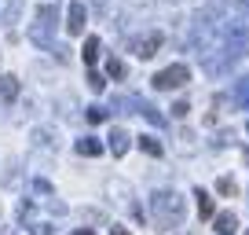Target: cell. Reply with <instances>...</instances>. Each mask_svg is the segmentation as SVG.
Returning <instances> with one entry per match:
<instances>
[{
	"mask_svg": "<svg viewBox=\"0 0 249 235\" xmlns=\"http://www.w3.org/2000/svg\"><path fill=\"white\" fill-rule=\"evenodd\" d=\"M110 235H132V232H124V228H110Z\"/></svg>",
	"mask_w": 249,
	"mask_h": 235,
	"instance_id": "ffe728a7",
	"label": "cell"
},
{
	"mask_svg": "<svg viewBox=\"0 0 249 235\" xmlns=\"http://www.w3.org/2000/svg\"><path fill=\"white\" fill-rule=\"evenodd\" d=\"M150 213H154V224L161 228V232H169V228H176L179 220H183L187 202H183V195H176V191H154Z\"/></svg>",
	"mask_w": 249,
	"mask_h": 235,
	"instance_id": "6da1fadb",
	"label": "cell"
},
{
	"mask_svg": "<svg viewBox=\"0 0 249 235\" xmlns=\"http://www.w3.org/2000/svg\"><path fill=\"white\" fill-rule=\"evenodd\" d=\"M213 228H216V235H234L238 232V217H234L231 210H224V213L213 217Z\"/></svg>",
	"mask_w": 249,
	"mask_h": 235,
	"instance_id": "5b68a950",
	"label": "cell"
},
{
	"mask_svg": "<svg viewBox=\"0 0 249 235\" xmlns=\"http://www.w3.org/2000/svg\"><path fill=\"white\" fill-rule=\"evenodd\" d=\"M238 99H242V107L249 110V78H246V81L238 85Z\"/></svg>",
	"mask_w": 249,
	"mask_h": 235,
	"instance_id": "e0dca14e",
	"label": "cell"
},
{
	"mask_svg": "<svg viewBox=\"0 0 249 235\" xmlns=\"http://www.w3.org/2000/svg\"><path fill=\"white\" fill-rule=\"evenodd\" d=\"M99 52H103L99 37H88V40H85V48H81V59H85L88 66H95V63H99Z\"/></svg>",
	"mask_w": 249,
	"mask_h": 235,
	"instance_id": "ba28073f",
	"label": "cell"
},
{
	"mask_svg": "<svg viewBox=\"0 0 249 235\" xmlns=\"http://www.w3.org/2000/svg\"><path fill=\"white\" fill-rule=\"evenodd\" d=\"M158 48H161V33H147V37L136 40V55H140V59H150Z\"/></svg>",
	"mask_w": 249,
	"mask_h": 235,
	"instance_id": "8992f818",
	"label": "cell"
},
{
	"mask_svg": "<svg viewBox=\"0 0 249 235\" xmlns=\"http://www.w3.org/2000/svg\"><path fill=\"white\" fill-rule=\"evenodd\" d=\"M85 22H88L85 4H81V0H73L70 8H66V33H70V37H81V33H85Z\"/></svg>",
	"mask_w": 249,
	"mask_h": 235,
	"instance_id": "277c9868",
	"label": "cell"
},
{
	"mask_svg": "<svg viewBox=\"0 0 249 235\" xmlns=\"http://www.w3.org/2000/svg\"><path fill=\"white\" fill-rule=\"evenodd\" d=\"M246 235H249V232H246Z\"/></svg>",
	"mask_w": 249,
	"mask_h": 235,
	"instance_id": "7402d4cb",
	"label": "cell"
},
{
	"mask_svg": "<svg viewBox=\"0 0 249 235\" xmlns=\"http://www.w3.org/2000/svg\"><path fill=\"white\" fill-rule=\"evenodd\" d=\"M77 155H85V158H95V155H103V143L95 140V136H85V140H77Z\"/></svg>",
	"mask_w": 249,
	"mask_h": 235,
	"instance_id": "9c48e42d",
	"label": "cell"
},
{
	"mask_svg": "<svg viewBox=\"0 0 249 235\" xmlns=\"http://www.w3.org/2000/svg\"><path fill=\"white\" fill-rule=\"evenodd\" d=\"M107 118H110L107 107H88V121H92V125H99V121H107Z\"/></svg>",
	"mask_w": 249,
	"mask_h": 235,
	"instance_id": "5bb4252c",
	"label": "cell"
},
{
	"mask_svg": "<svg viewBox=\"0 0 249 235\" xmlns=\"http://www.w3.org/2000/svg\"><path fill=\"white\" fill-rule=\"evenodd\" d=\"M216 191H220V195H227V198H234V195H238V188H234V180H227V176H224V180L216 184Z\"/></svg>",
	"mask_w": 249,
	"mask_h": 235,
	"instance_id": "2e32d148",
	"label": "cell"
},
{
	"mask_svg": "<svg viewBox=\"0 0 249 235\" xmlns=\"http://www.w3.org/2000/svg\"><path fill=\"white\" fill-rule=\"evenodd\" d=\"M52 33H55V8L44 4V8L37 11V19H33V26H30V40L48 48V44H52Z\"/></svg>",
	"mask_w": 249,
	"mask_h": 235,
	"instance_id": "7a4b0ae2",
	"label": "cell"
},
{
	"mask_svg": "<svg viewBox=\"0 0 249 235\" xmlns=\"http://www.w3.org/2000/svg\"><path fill=\"white\" fill-rule=\"evenodd\" d=\"M150 81H154L158 92H172V88H179V85L191 81V70H187V63H172V66H165V70H158Z\"/></svg>",
	"mask_w": 249,
	"mask_h": 235,
	"instance_id": "3957f363",
	"label": "cell"
},
{
	"mask_svg": "<svg viewBox=\"0 0 249 235\" xmlns=\"http://www.w3.org/2000/svg\"><path fill=\"white\" fill-rule=\"evenodd\" d=\"M195 198H198V217H202V220H209V217H213V198L205 195L202 188H195Z\"/></svg>",
	"mask_w": 249,
	"mask_h": 235,
	"instance_id": "30bf717a",
	"label": "cell"
},
{
	"mask_svg": "<svg viewBox=\"0 0 249 235\" xmlns=\"http://www.w3.org/2000/svg\"><path fill=\"white\" fill-rule=\"evenodd\" d=\"M33 235H52V228L48 224H33Z\"/></svg>",
	"mask_w": 249,
	"mask_h": 235,
	"instance_id": "d6986e66",
	"label": "cell"
},
{
	"mask_svg": "<svg viewBox=\"0 0 249 235\" xmlns=\"http://www.w3.org/2000/svg\"><path fill=\"white\" fill-rule=\"evenodd\" d=\"M73 235H95V232H92V228H81V232H73Z\"/></svg>",
	"mask_w": 249,
	"mask_h": 235,
	"instance_id": "44dd1931",
	"label": "cell"
},
{
	"mask_svg": "<svg viewBox=\"0 0 249 235\" xmlns=\"http://www.w3.org/2000/svg\"><path fill=\"white\" fill-rule=\"evenodd\" d=\"M140 147L147 151L150 158H154V155H161V140H154V136H140Z\"/></svg>",
	"mask_w": 249,
	"mask_h": 235,
	"instance_id": "4fadbf2b",
	"label": "cell"
},
{
	"mask_svg": "<svg viewBox=\"0 0 249 235\" xmlns=\"http://www.w3.org/2000/svg\"><path fill=\"white\" fill-rule=\"evenodd\" d=\"M88 88H92V92H103V88H107V78H103V74H88Z\"/></svg>",
	"mask_w": 249,
	"mask_h": 235,
	"instance_id": "9a60e30c",
	"label": "cell"
},
{
	"mask_svg": "<svg viewBox=\"0 0 249 235\" xmlns=\"http://www.w3.org/2000/svg\"><path fill=\"white\" fill-rule=\"evenodd\" d=\"M187 110H191V107H187L183 99H179V103H172V118H187Z\"/></svg>",
	"mask_w": 249,
	"mask_h": 235,
	"instance_id": "ac0fdd59",
	"label": "cell"
},
{
	"mask_svg": "<svg viewBox=\"0 0 249 235\" xmlns=\"http://www.w3.org/2000/svg\"><path fill=\"white\" fill-rule=\"evenodd\" d=\"M0 96H4V99H15V96H18V78H11V74H8V78H0Z\"/></svg>",
	"mask_w": 249,
	"mask_h": 235,
	"instance_id": "8fae6325",
	"label": "cell"
},
{
	"mask_svg": "<svg viewBox=\"0 0 249 235\" xmlns=\"http://www.w3.org/2000/svg\"><path fill=\"white\" fill-rule=\"evenodd\" d=\"M128 133H124V129H114V133H110V151H114V158H124L128 155Z\"/></svg>",
	"mask_w": 249,
	"mask_h": 235,
	"instance_id": "52a82bcc",
	"label": "cell"
},
{
	"mask_svg": "<svg viewBox=\"0 0 249 235\" xmlns=\"http://www.w3.org/2000/svg\"><path fill=\"white\" fill-rule=\"evenodd\" d=\"M107 74H110L114 81H124V63L117 59V55H110V59H107Z\"/></svg>",
	"mask_w": 249,
	"mask_h": 235,
	"instance_id": "7c38bea8",
	"label": "cell"
}]
</instances>
